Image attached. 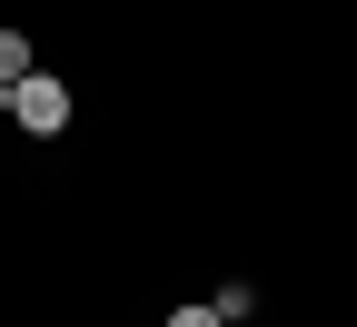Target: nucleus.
<instances>
[{
	"label": "nucleus",
	"mask_w": 357,
	"mask_h": 327,
	"mask_svg": "<svg viewBox=\"0 0 357 327\" xmlns=\"http://www.w3.org/2000/svg\"><path fill=\"white\" fill-rule=\"evenodd\" d=\"M0 109H10V119H20L30 139H60V129H70V89H60L50 70H30L20 89H0Z\"/></svg>",
	"instance_id": "obj_1"
},
{
	"label": "nucleus",
	"mask_w": 357,
	"mask_h": 327,
	"mask_svg": "<svg viewBox=\"0 0 357 327\" xmlns=\"http://www.w3.org/2000/svg\"><path fill=\"white\" fill-rule=\"evenodd\" d=\"M20 79H30V40H20V30H0V89H20Z\"/></svg>",
	"instance_id": "obj_2"
},
{
	"label": "nucleus",
	"mask_w": 357,
	"mask_h": 327,
	"mask_svg": "<svg viewBox=\"0 0 357 327\" xmlns=\"http://www.w3.org/2000/svg\"><path fill=\"white\" fill-rule=\"evenodd\" d=\"M169 327H229V317H218V307H208V298H199V307H178V317H169Z\"/></svg>",
	"instance_id": "obj_3"
}]
</instances>
